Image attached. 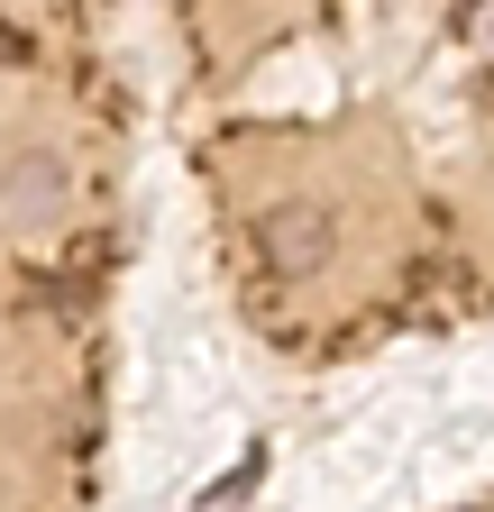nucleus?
<instances>
[{"label":"nucleus","instance_id":"obj_1","mask_svg":"<svg viewBox=\"0 0 494 512\" xmlns=\"http://www.w3.org/2000/svg\"><path fill=\"white\" fill-rule=\"evenodd\" d=\"M257 247H266V266L312 275V266H330V220H321V211H275V220L257 229Z\"/></svg>","mask_w":494,"mask_h":512},{"label":"nucleus","instance_id":"obj_3","mask_svg":"<svg viewBox=\"0 0 494 512\" xmlns=\"http://www.w3.org/2000/svg\"><path fill=\"white\" fill-rule=\"evenodd\" d=\"M19 55H28V37H19L10 19H0V64H19Z\"/></svg>","mask_w":494,"mask_h":512},{"label":"nucleus","instance_id":"obj_2","mask_svg":"<svg viewBox=\"0 0 494 512\" xmlns=\"http://www.w3.org/2000/svg\"><path fill=\"white\" fill-rule=\"evenodd\" d=\"M458 37H467V46L494 64V10H467V19H458Z\"/></svg>","mask_w":494,"mask_h":512}]
</instances>
